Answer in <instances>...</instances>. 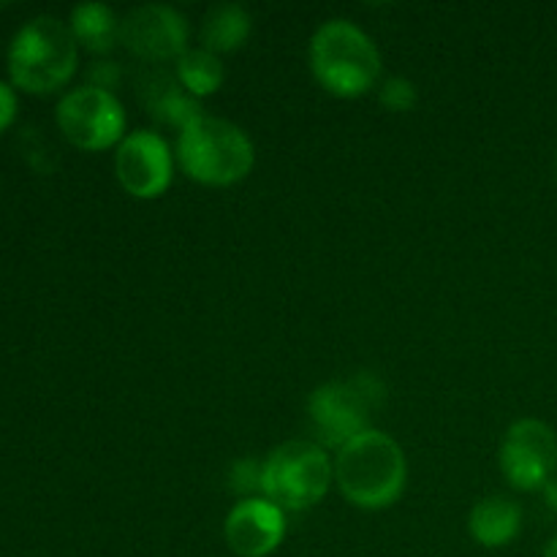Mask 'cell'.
Masks as SVG:
<instances>
[{
	"label": "cell",
	"instance_id": "cell-1",
	"mask_svg": "<svg viewBox=\"0 0 557 557\" xmlns=\"http://www.w3.org/2000/svg\"><path fill=\"white\" fill-rule=\"evenodd\" d=\"M406 455L392 435L368 430L343 446L335 457V482L348 504L379 511L395 504L406 490Z\"/></svg>",
	"mask_w": 557,
	"mask_h": 557
},
{
	"label": "cell",
	"instance_id": "cell-2",
	"mask_svg": "<svg viewBox=\"0 0 557 557\" xmlns=\"http://www.w3.org/2000/svg\"><path fill=\"white\" fill-rule=\"evenodd\" d=\"M315 82L337 98H359L379 85L381 54L373 38L348 20H330L310 38Z\"/></svg>",
	"mask_w": 557,
	"mask_h": 557
},
{
	"label": "cell",
	"instance_id": "cell-3",
	"mask_svg": "<svg viewBox=\"0 0 557 557\" xmlns=\"http://www.w3.org/2000/svg\"><path fill=\"white\" fill-rule=\"evenodd\" d=\"M177 161L190 180L212 188H226L250 174L256 150L250 136L237 123L201 114L180 131Z\"/></svg>",
	"mask_w": 557,
	"mask_h": 557
},
{
	"label": "cell",
	"instance_id": "cell-4",
	"mask_svg": "<svg viewBox=\"0 0 557 557\" xmlns=\"http://www.w3.org/2000/svg\"><path fill=\"white\" fill-rule=\"evenodd\" d=\"M79 44L63 20L33 16L16 30L9 52V74L27 92H52L74 76Z\"/></svg>",
	"mask_w": 557,
	"mask_h": 557
},
{
	"label": "cell",
	"instance_id": "cell-5",
	"mask_svg": "<svg viewBox=\"0 0 557 557\" xmlns=\"http://www.w3.org/2000/svg\"><path fill=\"white\" fill-rule=\"evenodd\" d=\"M381 400H384V384L373 373H357L348 381L315 386L308 400V417L321 449L341 451L343 446L373 430L370 417Z\"/></svg>",
	"mask_w": 557,
	"mask_h": 557
},
{
	"label": "cell",
	"instance_id": "cell-6",
	"mask_svg": "<svg viewBox=\"0 0 557 557\" xmlns=\"http://www.w3.org/2000/svg\"><path fill=\"white\" fill-rule=\"evenodd\" d=\"M335 479V462L313 441H288L261 462V498L283 511L319 504Z\"/></svg>",
	"mask_w": 557,
	"mask_h": 557
},
{
	"label": "cell",
	"instance_id": "cell-7",
	"mask_svg": "<svg viewBox=\"0 0 557 557\" xmlns=\"http://www.w3.org/2000/svg\"><path fill=\"white\" fill-rule=\"evenodd\" d=\"M58 125L71 145L98 152L125 139V109L114 92L85 85L60 98Z\"/></svg>",
	"mask_w": 557,
	"mask_h": 557
},
{
	"label": "cell",
	"instance_id": "cell-8",
	"mask_svg": "<svg viewBox=\"0 0 557 557\" xmlns=\"http://www.w3.org/2000/svg\"><path fill=\"white\" fill-rule=\"evenodd\" d=\"M500 471L506 482L522 493H542L557 473V435L542 419H520L500 444Z\"/></svg>",
	"mask_w": 557,
	"mask_h": 557
},
{
	"label": "cell",
	"instance_id": "cell-9",
	"mask_svg": "<svg viewBox=\"0 0 557 557\" xmlns=\"http://www.w3.org/2000/svg\"><path fill=\"white\" fill-rule=\"evenodd\" d=\"M120 44L145 63H177L188 52V22L166 3L136 5L120 22Z\"/></svg>",
	"mask_w": 557,
	"mask_h": 557
},
{
	"label": "cell",
	"instance_id": "cell-10",
	"mask_svg": "<svg viewBox=\"0 0 557 557\" xmlns=\"http://www.w3.org/2000/svg\"><path fill=\"white\" fill-rule=\"evenodd\" d=\"M114 174L134 199H156L172 185L174 161L166 139L156 131H134L117 145Z\"/></svg>",
	"mask_w": 557,
	"mask_h": 557
},
{
	"label": "cell",
	"instance_id": "cell-11",
	"mask_svg": "<svg viewBox=\"0 0 557 557\" xmlns=\"http://www.w3.org/2000/svg\"><path fill=\"white\" fill-rule=\"evenodd\" d=\"M228 549L239 557H267L286 539V511L267 498H243L223 525Z\"/></svg>",
	"mask_w": 557,
	"mask_h": 557
},
{
	"label": "cell",
	"instance_id": "cell-12",
	"mask_svg": "<svg viewBox=\"0 0 557 557\" xmlns=\"http://www.w3.org/2000/svg\"><path fill=\"white\" fill-rule=\"evenodd\" d=\"M136 96H139L145 112L158 125H169V128L183 131L205 114L199 98L190 96L180 85L177 74L161 69V65H150V69L141 71L139 79H136Z\"/></svg>",
	"mask_w": 557,
	"mask_h": 557
},
{
	"label": "cell",
	"instance_id": "cell-13",
	"mask_svg": "<svg viewBox=\"0 0 557 557\" xmlns=\"http://www.w3.org/2000/svg\"><path fill=\"white\" fill-rule=\"evenodd\" d=\"M522 531V509L506 495H490L479 500L468 517V533L476 544L487 549L506 547Z\"/></svg>",
	"mask_w": 557,
	"mask_h": 557
},
{
	"label": "cell",
	"instance_id": "cell-14",
	"mask_svg": "<svg viewBox=\"0 0 557 557\" xmlns=\"http://www.w3.org/2000/svg\"><path fill=\"white\" fill-rule=\"evenodd\" d=\"M250 14L237 3H221L212 5L210 11L201 20V47L212 54H226L237 52L239 47H245V41L250 38Z\"/></svg>",
	"mask_w": 557,
	"mask_h": 557
},
{
	"label": "cell",
	"instance_id": "cell-15",
	"mask_svg": "<svg viewBox=\"0 0 557 557\" xmlns=\"http://www.w3.org/2000/svg\"><path fill=\"white\" fill-rule=\"evenodd\" d=\"M120 22L109 5L103 3H79L71 11V33L76 44L92 54H109L120 41Z\"/></svg>",
	"mask_w": 557,
	"mask_h": 557
},
{
	"label": "cell",
	"instance_id": "cell-16",
	"mask_svg": "<svg viewBox=\"0 0 557 557\" xmlns=\"http://www.w3.org/2000/svg\"><path fill=\"white\" fill-rule=\"evenodd\" d=\"M174 74H177L180 85L201 101L205 96H212V92L221 90L226 71H223V63L218 54L207 52L205 47H194L177 60Z\"/></svg>",
	"mask_w": 557,
	"mask_h": 557
},
{
	"label": "cell",
	"instance_id": "cell-17",
	"mask_svg": "<svg viewBox=\"0 0 557 557\" xmlns=\"http://www.w3.org/2000/svg\"><path fill=\"white\" fill-rule=\"evenodd\" d=\"M379 101L389 112H411L419 101L417 85L411 79H406V76H389V79L381 82Z\"/></svg>",
	"mask_w": 557,
	"mask_h": 557
},
{
	"label": "cell",
	"instance_id": "cell-18",
	"mask_svg": "<svg viewBox=\"0 0 557 557\" xmlns=\"http://www.w3.org/2000/svg\"><path fill=\"white\" fill-rule=\"evenodd\" d=\"M228 490L245 498H256L253 493H261V466L253 457H243L228 468Z\"/></svg>",
	"mask_w": 557,
	"mask_h": 557
},
{
	"label": "cell",
	"instance_id": "cell-19",
	"mask_svg": "<svg viewBox=\"0 0 557 557\" xmlns=\"http://www.w3.org/2000/svg\"><path fill=\"white\" fill-rule=\"evenodd\" d=\"M120 82H123V69H120L117 60L101 58L92 60V63L87 65V87L114 92V87H117Z\"/></svg>",
	"mask_w": 557,
	"mask_h": 557
},
{
	"label": "cell",
	"instance_id": "cell-20",
	"mask_svg": "<svg viewBox=\"0 0 557 557\" xmlns=\"http://www.w3.org/2000/svg\"><path fill=\"white\" fill-rule=\"evenodd\" d=\"M14 114H16V92L11 90L5 82H0V131L9 128Z\"/></svg>",
	"mask_w": 557,
	"mask_h": 557
},
{
	"label": "cell",
	"instance_id": "cell-21",
	"mask_svg": "<svg viewBox=\"0 0 557 557\" xmlns=\"http://www.w3.org/2000/svg\"><path fill=\"white\" fill-rule=\"evenodd\" d=\"M542 495H544V504H547V509L557 511V476L549 479V482L544 484Z\"/></svg>",
	"mask_w": 557,
	"mask_h": 557
},
{
	"label": "cell",
	"instance_id": "cell-22",
	"mask_svg": "<svg viewBox=\"0 0 557 557\" xmlns=\"http://www.w3.org/2000/svg\"><path fill=\"white\" fill-rule=\"evenodd\" d=\"M544 557H557V536L547 544V549H544Z\"/></svg>",
	"mask_w": 557,
	"mask_h": 557
},
{
	"label": "cell",
	"instance_id": "cell-23",
	"mask_svg": "<svg viewBox=\"0 0 557 557\" xmlns=\"http://www.w3.org/2000/svg\"><path fill=\"white\" fill-rule=\"evenodd\" d=\"M555 172H557V152H555Z\"/></svg>",
	"mask_w": 557,
	"mask_h": 557
}]
</instances>
